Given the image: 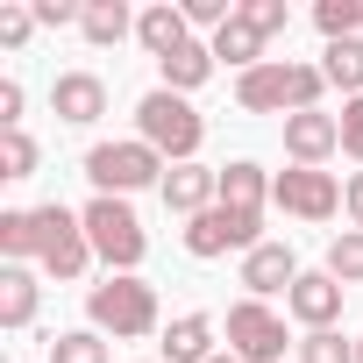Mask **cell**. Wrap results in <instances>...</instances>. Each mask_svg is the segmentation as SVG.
<instances>
[{"instance_id":"19","label":"cell","mask_w":363,"mask_h":363,"mask_svg":"<svg viewBox=\"0 0 363 363\" xmlns=\"http://www.w3.org/2000/svg\"><path fill=\"white\" fill-rule=\"evenodd\" d=\"M207 79H214V43H186V50L164 57V93H193Z\"/></svg>"},{"instance_id":"28","label":"cell","mask_w":363,"mask_h":363,"mask_svg":"<svg viewBox=\"0 0 363 363\" xmlns=\"http://www.w3.org/2000/svg\"><path fill=\"white\" fill-rule=\"evenodd\" d=\"M299 363H356V342H342L335 328H313L299 342Z\"/></svg>"},{"instance_id":"6","label":"cell","mask_w":363,"mask_h":363,"mask_svg":"<svg viewBox=\"0 0 363 363\" xmlns=\"http://www.w3.org/2000/svg\"><path fill=\"white\" fill-rule=\"evenodd\" d=\"M264 200H271V178H264V164H250V157H235V164H221V214H228V228H235V242H242V257L264 242Z\"/></svg>"},{"instance_id":"29","label":"cell","mask_w":363,"mask_h":363,"mask_svg":"<svg viewBox=\"0 0 363 363\" xmlns=\"http://www.w3.org/2000/svg\"><path fill=\"white\" fill-rule=\"evenodd\" d=\"M29 29H36V8H15V0H0V43L22 50V43H29Z\"/></svg>"},{"instance_id":"4","label":"cell","mask_w":363,"mask_h":363,"mask_svg":"<svg viewBox=\"0 0 363 363\" xmlns=\"http://www.w3.org/2000/svg\"><path fill=\"white\" fill-rule=\"evenodd\" d=\"M86 178L107 200H128L135 186H164V157L135 135V143H93L86 150Z\"/></svg>"},{"instance_id":"24","label":"cell","mask_w":363,"mask_h":363,"mask_svg":"<svg viewBox=\"0 0 363 363\" xmlns=\"http://www.w3.org/2000/svg\"><path fill=\"white\" fill-rule=\"evenodd\" d=\"M328 278H342V285H363V228H342V235L328 242Z\"/></svg>"},{"instance_id":"18","label":"cell","mask_w":363,"mask_h":363,"mask_svg":"<svg viewBox=\"0 0 363 363\" xmlns=\"http://www.w3.org/2000/svg\"><path fill=\"white\" fill-rule=\"evenodd\" d=\"M264 43H271V36H264L250 15H235V22L214 36V57H228L235 72H257V65H271V57H264Z\"/></svg>"},{"instance_id":"32","label":"cell","mask_w":363,"mask_h":363,"mask_svg":"<svg viewBox=\"0 0 363 363\" xmlns=\"http://www.w3.org/2000/svg\"><path fill=\"white\" fill-rule=\"evenodd\" d=\"M342 150L363 164V100H349V107H342Z\"/></svg>"},{"instance_id":"9","label":"cell","mask_w":363,"mask_h":363,"mask_svg":"<svg viewBox=\"0 0 363 363\" xmlns=\"http://www.w3.org/2000/svg\"><path fill=\"white\" fill-rule=\"evenodd\" d=\"M271 200H278L285 214H299V221H335L342 186H335V171H306V164H292V171L271 178Z\"/></svg>"},{"instance_id":"17","label":"cell","mask_w":363,"mask_h":363,"mask_svg":"<svg viewBox=\"0 0 363 363\" xmlns=\"http://www.w3.org/2000/svg\"><path fill=\"white\" fill-rule=\"evenodd\" d=\"M214 356V320L207 313H178L164 328V363H207Z\"/></svg>"},{"instance_id":"34","label":"cell","mask_w":363,"mask_h":363,"mask_svg":"<svg viewBox=\"0 0 363 363\" xmlns=\"http://www.w3.org/2000/svg\"><path fill=\"white\" fill-rule=\"evenodd\" d=\"M342 207H349V228H363V171L342 186Z\"/></svg>"},{"instance_id":"10","label":"cell","mask_w":363,"mask_h":363,"mask_svg":"<svg viewBox=\"0 0 363 363\" xmlns=\"http://www.w3.org/2000/svg\"><path fill=\"white\" fill-rule=\"evenodd\" d=\"M335 150H342V114H320V107H306V114H292V121H285V157H292V164L320 171Z\"/></svg>"},{"instance_id":"3","label":"cell","mask_w":363,"mask_h":363,"mask_svg":"<svg viewBox=\"0 0 363 363\" xmlns=\"http://www.w3.org/2000/svg\"><path fill=\"white\" fill-rule=\"evenodd\" d=\"M86 313H93L100 335H114V342H143V335L157 328V285H143L135 271H107V278L86 292Z\"/></svg>"},{"instance_id":"36","label":"cell","mask_w":363,"mask_h":363,"mask_svg":"<svg viewBox=\"0 0 363 363\" xmlns=\"http://www.w3.org/2000/svg\"><path fill=\"white\" fill-rule=\"evenodd\" d=\"M356 363H363V335H356Z\"/></svg>"},{"instance_id":"30","label":"cell","mask_w":363,"mask_h":363,"mask_svg":"<svg viewBox=\"0 0 363 363\" xmlns=\"http://www.w3.org/2000/svg\"><path fill=\"white\" fill-rule=\"evenodd\" d=\"M264 36H278V29H292V8H285V0H250V8H242Z\"/></svg>"},{"instance_id":"21","label":"cell","mask_w":363,"mask_h":363,"mask_svg":"<svg viewBox=\"0 0 363 363\" xmlns=\"http://www.w3.org/2000/svg\"><path fill=\"white\" fill-rule=\"evenodd\" d=\"M79 29H86V43H93V50H107V43H121L135 22H128V8H121V0H86Z\"/></svg>"},{"instance_id":"22","label":"cell","mask_w":363,"mask_h":363,"mask_svg":"<svg viewBox=\"0 0 363 363\" xmlns=\"http://www.w3.org/2000/svg\"><path fill=\"white\" fill-rule=\"evenodd\" d=\"M320 72H328V86H342L349 100H363V36H349V43H328Z\"/></svg>"},{"instance_id":"1","label":"cell","mask_w":363,"mask_h":363,"mask_svg":"<svg viewBox=\"0 0 363 363\" xmlns=\"http://www.w3.org/2000/svg\"><path fill=\"white\" fill-rule=\"evenodd\" d=\"M320 86H328V72L320 65H292V57H271V65H257V72H242L235 79V107L242 114H306V107H320Z\"/></svg>"},{"instance_id":"35","label":"cell","mask_w":363,"mask_h":363,"mask_svg":"<svg viewBox=\"0 0 363 363\" xmlns=\"http://www.w3.org/2000/svg\"><path fill=\"white\" fill-rule=\"evenodd\" d=\"M207 363H242V356H207Z\"/></svg>"},{"instance_id":"7","label":"cell","mask_w":363,"mask_h":363,"mask_svg":"<svg viewBox=\"0 0 363 363\" xmlns=\"http://www.w3.org/2000/svg\"><path fill=\"white\" fill-rule=\"evenodd\" d=\"M36 264L50 271V278H86V264H93V242H86V221L72 214V207H36Z\"/></svg>"},{"instance_id":"23","label":"cell","mask_w":363,"mask_h":363,"mask_svg":"<svg viewBox=\"0 0 363 363\" xmlns=\"http://www.w3.org/2000/svg\"><path fill=\"white\" fill-rule=\"evenodd\" d=\"M50 363H107L100 328H65V335H50Z\"/></svg>"},{"instance_id":"33","label":"cell","mask_w":363,"mask_h":363,"mask_svg":"<svg viewBox=\"0 0 363 363\" xmlns=\"http://www.w3.org/2000/svg\"><path fill=\"white\" fill-rule=\"evenodd\" d=\"M0 128H22V86L0 79Z\"/></svg>"},{"instance_id":"14","label":"cell","mask_w":363,"mask_h":363,"mask_svg":"<svg viewBox=\"0 0 363 363\" xmlns=\"http://www.w3.org/2000/svg\"><path fill=\"white\" fill-rule=\"evenodd\" d=\"M242 285H250V299L292 292V285H299V257H292L285 242H257V250L242 257Z\"/></svg>"},{"instance_id":"26","label":"cell","mask_w":363,"mask_h":363,"mask_svg":"<svg viewBox=\"0 0 363 363\" xmlns=\"http://www.w3.org/2000/svg\"><path fill=\"white\" fill-rule=\"evenodd\" d=\"M313 22H320V36H328V43H349V36L363 29V0H320Z\"/></svg>"},{"instance_id":"16","label":"cell","mask_w":363,"mask_h":363,"mask_svg":"<svg viewBox=\"0 0 363 363\" xmlns=\"http://www.w3.org/2000/svg\"><path fill=\"white\" fill-rule=\"evenodd\" d=\"M36 306H43L36 271H29V264H8V271H0V328H29Z\"/></svg>"},{"instance_id":"27","label":"cell","mask_w":363,"mask_h":363,"mask_svg":"<svg viewBox=\"0 0 363 363\" xmlns=\"http://www.w3.org/2000/svg\"><path fill=\"white\" fill-rule=\"evenodd\" d=\"M0 250H8V264L36 257V207H15V214H0Z\"/></svg>"},{"instance_id":"25","label":"cell","mask_w":363,"mask_h":363,"mask_svg":"<svg viewBox=\"0 0 363 363\" xmlns=\"http://www.w3.org/2000/svg\"><path fill=\"white\" fill-rule=\"evenodd\" d=\"M0 178H36V135L0 128Z\"/></svg>"},{"instance_id":"5","label":"cell","mask_w":363,"mask_h":363,"mask_svg":"<svg viewBox=\"0 0 363 363\" xmlns=\"http://www.w3.org/2000/svg\"><path fill=\"white\" fill-rule=\"evenodd\" d=\"M79 221H86V242H93V257H100L107 271H135V264H143L150 235H143V221H135L128 200H107V193H100Z\"/></svg>"},{"instance_id":"8","label":"cell","mask_w":363,"mask_h":363,"mask_svg":"<svg viewBox=\"0 0 363 363\" xmlns=\"http://www.w3.org/2000/svg\"><path fill=\"white\" fill-rule=\"evenodd\" d=\"M228 356H242V363H285V313H271L264 299H235L228 306Z\"/></svg>"},{"instance_id":"11","label":"cell","mask_w":363,"mask_h":363,"mask_svg":"<svg viewBox=\"0 0 363 363\" xmlns=\"http://www.w3.org/2000/svg\"><path fill=\"white\" fill-rule=\"evenodd\" d=\"M50 114L72 121V128H93V121L107 114V86H100V72H57V86H50Z\"/></svg>"},{"instance_id":"2","label":"cell","mask_w":363,"mask_h":363,"mask_svg":"<svg viewBox=\"0 0 363 363\" xmlns=\"http://www.w3.org/2000/svg\"><path fill=\"white\" fill-rule=\"evenodd\" d=\"M135 128H143V143H150L164 164H193V157H200V143H207L200 107H193L186 93H164V86L135 100Z\"/></svg>"},{"instance_id":"31","label":"cell","mask_w":363,"mask_h":363,"mask_svg":"<svg viewBox=\"0 0 363 363\" xmlns=\"http://www.w3.org/2000/svg\"><path fill=\"white\" fill-rule=\"evenodd\" d=\"M86 15V0H36V22L43 29H65V22H79Z\"/></svg>"},{"instance_id":"15","label":"cell","mask_w":363,"mask_h":363,"mask_svg":"<svg viewBox=\"0 0 363 363\" xmlns=\"http://www.w3.org/2000/svg\"><path fill=\"white\" fill-rule=\"evenodd\" d=\"M135 43H143L157 65H164L171 50H186V43H193V22H186V8H171V0L143 8V15H135Z\"/></svg>"},{"instance_id":"12","label":"cell","mask_w":363,"mask_h":363,"mask_svg":"<svg viewBox=\"0 0 363 363\" xmlns=\"http://www.w3.org/2000/svg\"><path fill=\"white\" fill-rule=\"evenodd\" d=\"M342 278H328V271H299V285L285 292V313L292 320H306V335L313 328H335V313H342Z\"/></svg>"},{"instance_id":"20","label":"cell","mask_w":363,"mask_h":363,"mask_svg":"<svg viewBox=\"0 0 363 363\" xmlns=\"http://www.w3.org/2000/svg\"><path fill=\"white\" fill-rule=\"evenodd\" d=\"M186 250H193V257H228V250H242V242H235L228 214H221V207H207V214H193V221H186Z\"/></svg>"},{"instance_id":"13","label":"cell","mask_w":363,"mask_h":363,"mask_svg":"<svg viewBox=\"0 0 363 363\" xmlns=\"http://www.w3.org/2000/svg\"><path fill=\"white\" fill-rule=\"evenodd\" d=\"M157 193H164L171 214H186V221H193V214H207V207L221 200V171H207V164H171Z\"/></svg>"}]
</instances>
